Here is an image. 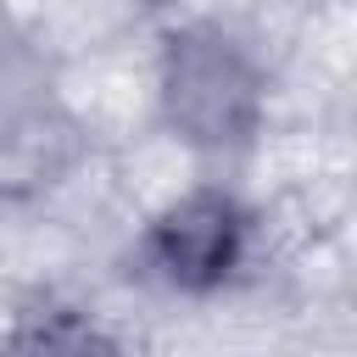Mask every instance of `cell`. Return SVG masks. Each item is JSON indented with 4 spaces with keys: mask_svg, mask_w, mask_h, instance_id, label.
<instances>
[{
    "mask_svg": "<svg viewBox=\"0 0 357 357\" xmlns=\"http://www.w3.org/2000/svg\"><path fill=\"white\" fill-rule=\"evenodd\" d=\"M251 106V84L240 78V67L206 45V50H184V67L173 78V112L201 128L195 139H223L229 128H240V112Z\"/></svg>",
    "mask_w": 357,
    "mask_h": 357,
    "instance_id": "cell-1",
    "label": "cell"
},
{
    "mask_svg": "<svg viewBox=\"0 0 357 357\" xmlns=\"http://www.w3.org/2000/svg\"><path fill=\"white\" fill-rule=\"evenodd\" d=\"M17 357H112L95 335H84V329H73V324H56V329H39Z\"/></svg>",
    "mask_w": 357,
    "mask_h": 357,
    "instance_id": "cell-3",
    "label": "cell"
},
{
    "mask_svg": "<svg viewBox=\"0 0 357 357\" xmlns=\"http://www.w3.org/2000/svg\"><path fill=\"white\" fill-rule=\"evenodd\" d=\"M229 251H234V218H229L223 201H190L162 229V262L184 284H201V279L223 273Z\"/></svg>",
    "mask_w": 357,
    "mask_h": 357,
    "instance_id": "cell-2",
    "label": "cell"
}]
</instances>
